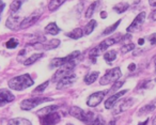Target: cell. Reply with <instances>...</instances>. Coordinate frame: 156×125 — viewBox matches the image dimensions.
<instances>
[{
	"label": "cell",
	"mask_w": 156,
	"mask_h": 125,
	"mask_svg": "<svg viewBox=\"0 0 156 125\" xmlns=\"http://www.w3.org/2000/svg\"><path fill=\"white\" fill-rule=\"evenodd\" d=\"M1 8H5V2H3L2 0H0V9Z\"/></svg>",
	"instance_id": "obj_44"
},
{
	"label": "cell",
	"mask_w": 156,
	"mask_h": 125,
	"mask_svg": "<svg viewBox=\"0 0 156 125\" xmlns=\"http://www.w3.org/2000/svg\"><path fill=\"white\" fill-rule=\"evenodd\" d=\"M128 70H129L130 72L135 71V70H136V64H135V63H130V64L128 65Z\"/></svg>",
	"instance_id": "obj_38"
},
{
	"label": "cell",
	"mask_w": 156,
	"mask_h": 125,
	"mask_svg": "<svg viewBox=\"0 0 156 125\" xmlns=\"http://www.w3.org/2000/svg\"><path fill=\"white\" fill-rule=\"evenodd\" d=\"M33 84H34V81L29 74L16 76V77L11 78L8 82L9 88L15 91H23L27 88H30L31 86H33Z\"/></svg>",
	"instance_id": "obj_2"
},
{
	"label": "cell",
	"mask_w": 156,
	"mask_h": 125,
	"mask_svg": "<svg viewBox=\"0 0 156 125\" xmlns=\"http://www.w3.org/2000/svg\"><path fill=\"white\" fill-rule=\"evenodd\" d=\"M66 35L73 40H78L83 37V30L81 28H75L74 30H72L71 32L67 33Z\"/></svg>",
	"instance_id": "obj_24"
},
{
	"label": "cell",
	"mask_w": 156,
	"mask_h": 125,
	"mask_svg": "<svg viewBox=\"0 0 156 125\" xmlns=\"http://www.w3.org/2000/svg\"><path fill=\"white\" fill-rule=\"evenodd\" d=\"M76 79H77V76L74 73L61 78L60 80H58V84H57V90H62V89L69 88L76 81Z\"/></svg>",
	"instance_id": "obj_13"
},
{
	"label": "cell",
	"mask_w": 156,
	"mask_h": 125,
	"mask_svg": "<svg viewBox=\"0 0 156 125\" xmlns=\"http://www.w3.org/2000/svg\"><path fill=\"white\" fill-rule=\"evenodd\" d=\"M18 44H20L18 40L15 39V38H12V39H10L9 41L5 43V46H7V48H9V49H14V48L17 47Z\"/></svg>",
	"instance_id": "obj_32"
},
{
	"label": "cell",
	"mask_w": 156,
	"mask_h": 125,
	"mask_svg": "<svg viewBox=\"0 0 156 125\" xmlns=\"http://www.w3.org/2000/svg\"><path fill=\"white\" fill-rule=\"evenodd\" d=\"M126 92H127V90H123V91H120V92H115V94L109 96L108 98L106 99V102H105V108H106V109H111V108L115 106V104L119 101L120 97L123 96Z\"/></svg>",
	"instance_id": "obj_15"
},
{
	"label": "cell",
	"mask_w": 156,
	"mask_h": 125,
	"mask_svg": "<svg viewBox=\"0 0 156 125\" xmlns=\"http://www.w3.org/2000/svg\"><path fill=\"white\" fill-rule=\"evenodd\" d=\"M60 45V40L58 39H54L51 41L48 42H37L35 44H33V47L37 50H42V52H46V50H51L55 48L59 47Z\"/></svg>",
	"instance_id": "obj_8"
},
{
	"label": "cell",
	"mask_w": 156,
	"mask_h": 125,
	"mask_svg": "<svg viewBox=\"0 0 156 125\" xmlns=\"http://www.w3.org/2000/svg\"><path fill=\"white\" fill-rule=\"evenodd\" d=\"M143 43H144V39H139L138 40V44H139V45H143Z\"/></svg>",
	"instance_id": "obj_42"
},
{
	"label": "cell",
	"mask_w": 156,
	"mask_h": 125,
	"mask_svg": "<svg viewBox=\"0 0 156 125\" xmlns=\"http://www.w3.org/2000/svg\"><path fill=\"white\" fill-rule=\"evenodd\" d=\"M59 109V106L58 105H49V106H46V107L42 108V109H40L39 111H37V116H39V118H41V116H45V114L49 113V112L51 111H56V110Z\"/></svg>",
	"instance_id": "obj_19"
},
{
	"label": "cell",
	"mask_w": 156,
	"mask_h": 125,
	"mask_svg": "<svg viewBox=\"0 0 156 125\" xmlns=\"http://www.w3.org/2000/svg\"><path fill=\"white\" fill-rule=\"evenodd\" d=\"M48 84H49V80H46L45 82H43V84H41L39 87H37V88L34 89V91H33V93H42L47 88Z\"/></svg>",
	"instance_id": "obj_34"
},
{
	"label": "cell",
	"mask_w": 156,
	"mask_h": 125,
	"mask_svg": "<svg viewBox=\"0 0 156 125\" xmlns=\"http://www.w3.org/2000/svg\"><path fill=\"white\" fill-rule=\"evenodd\" d=\"M45 32L50 35H57L60 32V28L57 26L56 23H49V24L45 27Z\"/></svg>",
	"instance_id": "obj_21"
},
{
	"label": "cell",
	"mask_w": 156,
	"mask_h": 125,
	"mask_svg": "<svg viewBox=\"0 0 156 125\" xmlns=\"http://www.w3.org/2000/svg\"><path fill=\"white\" fill-rule=\"evenodd\" d=\"M144 20H145V12L139 13L138 15H137V17L133 20L132 24L127 27L126 31H127V32H132V33L139 31L141 28H142V25H143V23H144Z\"/></svg>",
	"instance_id": "obj_9"
},
{
	"label": "cell",
	"mask_w": 156,
	"mask_h": 125,
	"mask_svg": "<svg viewBox=\"0 0 156 125\" xmlns=\"http://www.w3.org/2000/svg\"><path fill=\"white\" fill-rule=\"evenodd\" d=\"M149 3L152 7H156V0H149Z\"/></svg>",
	"instance_id": "obj_39"
},
{
	"label": "cell",
	"mask_w": 156,
	"mask_h": 125,
	"mask_svg": "<svg viewBox=\"0 0 156 125\" xmlns=\"http://www.w3.org/2000/svg\"><path fill=\"white\" fill-rule=\"evenodd\" d=\"M134 104H135V99L132 98V97L124 99V101H122V102H118V103H115V106L112 107V108H115V109H113L115 110L113 113L117 114V113H120V112L126 111V110H127L128 108L132 107Z\"/></svg>",
	"instance_id": "obj_11"
},
{
	"label": "cell",
	"mask_w": 156,
	"mask_h": 125,
	"mask_svg": "<svg viewBox=\"0 0 156 125\" xmlns=\"http://www.w3.org/2000/svg\"><path fill=\"white\" fill-rule=\"evenodd\" d=\"M103 125H117V123H115V120H112V121H110L108 124H106V123H105V124H103Z\"/></svg>",
	"instance_id": "obj_40"
},
{
	"label": "cell",
	"mask_w": 156,
	"mask_h": 125,
	"mask_svg": "<svg viewBox=\"0 0 156 125\" xmlns=\"http://www.w3.org/2000/svg\"><path fill=\"white\" fill-rule=\"evenodd\" d=\"M80 56V52H73L72 54L67 55L66 57H63V58H55L51 60L50 62V67H60L61 65L65 64L66 62H69V61H74Z\"/></svg>",
	"instance_id": "obj_6"
},
{
	"label": "cell",
	"mask_w": 156,
	"mask_h": 125,
	"mask_svg": "<svg viewBox=\"0 0 156 125\" xmlns=\"http://www.w3.org/2000/svg\"><path fill=\"white\" fill-rule=\"evenodd\" d=\"M107 92L108 91H100V92H95L93 94H91L87 99V105L89 107H96V106H98L103 102Z\"/></svg>",
	"instance_id": "obj_10"
},
{
	"label": "cell",
	"mask_w": 156,
	"mask_h": 125,
	"mask_svg": "<svg viewBox=\"0 0 156 125\" xmlns=\"http://www.w3.org/2000/svg\"><path fill=\"white\" fill-rule=\"evenodd\" d=\"M42 125H56L61 121V116L58 111H51L40 118Z\"/></svg>",
	"instance_id": "obj_7"
},
{
	"label": "cell",
	"mask_w": 156,
	"mask_h": 125,
	"mask_svg": "<svg viewBox=\"0 0 156 125\" xmlns=\"http://www.w3.org/2000/svg\"><path fill=\"white\" fill-rule=\"evenodd\" d=\"M15 99V96L8 89H0V107L7 105Z\"/></svg>",
	"instance_id": "obj_14"
},
{
	"label": "cell",
	"mask_w": 156,
	"mask_h": 125,
	"mask_svg": "<svg viewBox=\"0 0 156 125\" xmlns=\"http://www.w3.org/2000/svg\"><path fill=\"white\" fill-rule=\"evenodd\" d=\"M8 125H32L31 122L27 119L24 118H16L10 120V122L8 123Z\"/></svg>",
	"instance_id": "obj_25"
},
{
	"label": "cell",
	"mask_w": 156,
	"mask_h": 125,
	"mask_svg": "<svg viewBox=\"0 0 156 125\" xmlns=\"http://www.w3.org/2000/svg\"><path fill=\"white\" fill-rule=\"evenodd\" d=\"M128 8H129V5H128L127 2H120V3H118L117 5L113 7V10H115L117 13L121 14V13H124Z\"/></svg>",
	"instance_id": "obj_30"
},
{
	"label": "cell",
	"mask_w": 156,
	"mask_h": 125,
	"mask_svg": "<svg viewBox=\"0 0 156 125\" xmlns=\"http://www.w3.org/2000/svg\"><path fill=\"white\" fill-rule=\"evenodd\" d=\"M155 109H156V98L153 99L152 102H150V103L147 104L145 106L141 107L140 109H139L138 116H143V114H147V113H150V112H153Z\"/></svg>",
	"instance_id": "obj_18"
},
{
	"label": "cell",
	"mask_w": 156,
	"mask_h": 125,
	"mask_svg": "<svg viewBox=\"0 0 156 125\" xmlns=\"http://www.w3.org/2000/svg\"><path fill=\"white\" fill-rule=\"evenodd\" d=\"M122 76V72L120 70V67H115V69L109 70L108 72H106L103 77H101L100 79V84L102 86H107L109 84H112V82L118 81L120 77Z\"/></svg>",
	"instance_id": "obj_4"
},
{
	"label": "cell",
	"mask_w": 156,
	"mask_h": 125,
	"mask_svg": "<svg viewBox=\"0 0 156 125\" xmlns=\"http://www.w3.org/2000/svg\"><path fill=\"white\" fill-rule=\"evenodd\" d=\"M69 114H71L72 116H74V118L77 119V120L81 121V122H83V121H85L86 111L81 109V108L77 107V106H73V107L69 109Z\"/></svg>",
	"instance_id": "obj_17"
},
{
	"label": "cell",
	"mask_w": 156,
	"mask_h": 125,
	"mask_svg": "<svg viewBox=\"0 0 156 125\" xmlns=\"http://www.w3.org/2000/svg\"><path fill=\"white\" fill-rule=\"evenodd\" d=\"M147 39H149V42L151 45H155L156 44V33H153V34L149 35Z\"/></svg>",
	"instance_id": "obj_36"
},
{
	"label": "cell",
	"mask_w": 156,
	"mask_h": 125,
	"mask_svg": "<svg viewBox=\"0 0 156 125\" xmlns=\"http://www.w3.org/2000/svg\"><path fill=\"white\" fill-rule=\"evenodd\" d=\"M122 39H123V35L117 34V35H115V37H110V38H108V39L104 40V41L101 42L96 47H94L93 49L90 52V59L93 60V62H95V59L98 58L103 52H106V50L108 49V47L115 45V43L121 42Z\"/></svg>",
	"instance_id": "obj_1"
},
{
	"label": "cell",
	"mask_w": 156,
	"mask_h": 125,
	"mask_svg": "<svg viewBox=\"0 0 156 125\" xmlns=\"http://www.w3.org/2000/svg\"><path fill=\"white\" fill-rule=\"evenodd\" d=\"M66 125H74V124H69H69H66Z\"/></svg>",
	"instance_id": "obj_47"
},
{
	"label": "cell",
	"mask_w": 156,
	"mask_h": 125,
	"mask_svg": "<svg viewBox=\"0 0 156 125\" xmlns=\"http://www.w3.org/2000/svg\"><path fill=\"white\" fill-rule=\"evenodd\" d=\"M149 20H152V22H156V10H154V11H152V12H151Z\"/></svg>",
	"instance_id": "obj_37"
},
{
	"label": "cell",
	"mask_w": 156,
	"mask_h": 125,
	"mask_svg": "<svg viewBox=\"0 0 156 125\" xmlns=\"http://www.w3.org/2000/svg\"><path fill=\"white\" fill-rule=\"evenodd\" d=\"M100 5V1H94L93 3H91V5H89V8L87 9V11H86V17L87 18H91L92 16H93L94 12H95L96 8H98V5Z\"/></svg>",
	"instance_id": "obj_28"
},
{
	"label": "cell",
	"mask_w": 156,
	"mask_h": 125,
	"mask_svg": "<svg viewBox=\"0 0 156 125\" xmlns=\"http://www.w3.org/2000/svg\"><path fill=\"white\" fill-rule=\"evenodd\" d=\"M40 17H41V13H40V12L31 14V15H29L28 17L24 18V20L20 22L18 29H22L23 30V29H27V28H29V27L33 26V25L40 20Z\"/></svg>",
	"instance_id": "obj_12"
},
{
	"label": "cell",
	"mask_w": 156,
	"mask_h": 125,
	"mask_svg": "<svg viewBox=\"0 0 156 125\" xmlns=\"http://www.w3.org/2000/svg\"><path fill=\"white\" fill-rule=\"evenodd\" d=\"M101 16H102V18H103V20H105V18H106V16H107L106 12H104V11H103L102 13H101Z\"/></svg>",
	"instance_id": "obj_41"
},
{
	"label": "cell",
	"mask_w": 156,
	"mask_h": 125,
	"mask_svg": "<svg viewBox=\"0 0 156 125\" xmlns=\"http://www.w3.org/2000/svg\"><path fill=\"white\" fill-rule=\"evenodd\" d=\"M123 84H124V81H115V84H113V87L111 88V91H117L118 89L121 88Z\"/></svg>",
	"instance_id": "obj_35"
},
{
	"label": "cell",
	"mask_w": 156,
	"mask_h": 125,
	"mask_svg": "<svg viewBox=\"0 0 156 125\" xmlns=\"http://www.w3.org/2000/svg\"><path fill=\"white\" fill-rule=\"evenodd\" d=\"M98 76H100V72L95 71V72H91V73H89L87 76L85 77V82L87 84H94V82L98 80Z\"/></svg>",
	"instance_id": "obj_22"
},
{
	"label": "cell",
	"mask_w": 156,
	"mask_h": 125,
	"mask_svg": "<svg viewBox=\"0 0 156 125\" xmlns=\"http://www.w3.org/2000/svg\"><path fill=\"white\" fill-rule=\"evenodd\" d=\"M152 125H156V116L153 119V122H152Z\"/></svg>",
	"instance_id": "obj_45"
},
{
	"label": "cell",
	"mask_w": 156,
	"mask_h": 125,
	"mask_svg": "<svg viewBox=\"0 0 156 125\" xmlns=\"http://www.w3.org/2000/svg\"><path fill=\"white\" fill-rule=\"evenodd\" d=\"M147 123H149V120H145L144 122H141V123H139L138 125H147Z\"/></svg>",
	"instance_id": "obj_43"
},
{
	"label": "cell",
	"mask_w": 156,
	"mask_h": 125,
	"mask_svg": "<svg viewBox=\"0 0 156 125\" xmlns=\"http://www.w3.org/2000/svg\"><path fill=\"white\" fill-rule=\"evenodd\" d=\"M121 24V20H119L117 23H115L113 25H111V26H109L108 28H106L104 31H103V33H102V35H108V34H111V33L113 32V31L115 30V29L119 27V25Z\"/></svg>",
	"instance_id": "obj_31"
},
{
	"label": "cell",
	"mask_w": 156,
	"mask_h": 125,
	"mask_svg": "<svg viewBox=\"0 0 156 125\" xmlns=\"http://www.w3.org/2000/svg\"><path fill=\"white\" fill-rule=\"evenodd\" d=\"M51 101L52 98H50V97H32V98L24 99L20 103V108L23 110H27L28 111V110H32L33 108L45 103V102H51Z\"/></svg>",
	"instance_id": "obj_5"
},
{
	"label": "cell",
	"mask_w": 156,
	"mask_h": 125,
	"mask_svg": "<svg viewBox=\"0 0 156 125\" xmlns=\"http://www.w3.org/2000/svg\"><path fill=\"white\" fill-rule=\"evenodd\" d=\"M25 1H27V0H14L13 2L10 5V12H11V13L17 12L18 10L22 8L23 3H24Z\"/></svg>",
	"instance_id": "obj_27"
},
{
	"label": "cell",
	"mask_w": 156,
	"mask_h": 125,
	"mask_svg": "<svg viewBox=\"0 0 156 125\" xmlns=\"http://www.w3.org/2000/svg\"><path fill=\"white\" fill-rule=\"evenodd\" d=\"M140 2V0H135V3H139Z\"/></svg>",
	"instance_id": "obj_46"
},
{
	"label": "cell",
	"mask_w": 156,
	"mask_h": 125,
	"mask_svg": "<svg viewBox=\"0 0 156 125\" xmlns=\"http://www.w3.org/2000/svg\"><path fill=\"white\" fill-rule=\"evenodd\" d=\"M117 58V52L115 50H108L104 54V59L107 63H112Z\"/></svg>",
	"instance_id": "obj_29"
},
{
	"label": "cell",
	"mask_w": 156,
	"mask_h": 125,
	"mask_svg": "<svg viewBox=\"0 0 156 125\" xmlns=\"http://www.w3.org/2000/svg\"><path fill=\"white\" fill-rule=\"evenodd\" d=\"M133 49H135V44L134 43H126L125 45H123L121 47V52L122 54H127V52H132Z\"/></svg>",
	"instance_id": "obj_33"
},
{
	"label": "cell",
	"mask_w": 156,
	"mask_h": 125,
	"mask_svg": "<svg viewBox=\"0 0 156 125\" xmlns=\"http://www.w3.org/2000/svg\"><path fill=\"white\" fill-rule=\"evenodd\" d=\"M20 22H22V20H20V16L11 15L8 17L7 22H5V26H7V28L11 29V30H17Z\"/></svg>",
	"instance_id": "obj_16"
},
{
	"label": "cell",
	"mask_w": 156,
	"mask_h": 125,
	"mask_svg": "<svg viewBox=\"0 0 156 125\" xmlns=\"http://www.w3.org/2000/svg\"><path fill=\"white\" fill-rule=\"evenodd\" d=\"M43 57H44L43 52H35V54H33L32 56H30L29 58H27L26 60L24 61V64L27 65V66H29V65L33 64V63L37 62V60H40V59L43 58Z\"/></svg>",
	"instance_id": "obj_20"
},
{
	"label": "cell",
	"mask_w": 156,
	"mask_h": 125,
	"mask_svg": "<svg viewBox=\"0 0 156 125\" xmlns=\"http://www.w3.org/2000/svg\"><path fill=\"white\" fill-rule=\"evenodd\" d=\"M75 61L76 60L69 61V62H66L65 64H63V65H61L60 67H58L57 72L54 74V76H52V81H58V80H60L61 78L65 77V76L73 73L74 67H75V65H76Z\"/></svg>",
	"instance_id": "obj_3"
},
{
	"label": "cell",
	"mask_w": 156,
	"mask_h": 125,
	"mask_svg": "<svg viewBox=\"0 0 156 125\" xmlns=\"http://www.w3.org/2000/svg\"><path fill=\"white\" fill-rule=\"evenodd\" d=\"M96 25H98L96 20H90V22L88 23L87 25H86L85 30H83V35H89V34H91V33L93 32L94 29H95Z\"/></svg>",
	"instance_id": "obj_26"
},
{
	"label": "cell",
	"mask_w": 156,
	"mask_h": 125,
	"mask_svg": "<svg viewBox=\"0 0 156 125\" xmlns=\"http://www.w3.org/2000/svg\"><path fill=\"white\" fill-rule=\"evenodd\" d=\"M65 1H66V0H50L49 3H48V9L51 12L57 11Z\"/></svg>",
	"instance_id": "obj_23"
}]
</instances>
